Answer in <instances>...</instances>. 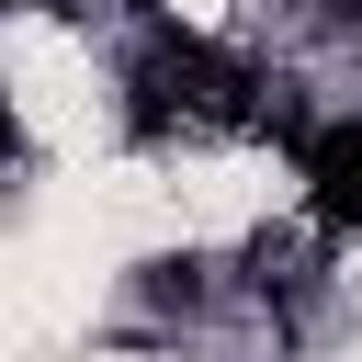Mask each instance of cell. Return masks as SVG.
Returning <instances> with one entry per match:
<instances>
[{
    "label": "cell",
    "mask_w": 362,
    "mask_h": 362,
    "mask_svg": "<svg viewBox=\"0 0 362 362\" xmlns=\"http://www.w3.org/2000/svg\"><path fill=\"white\" fill-rule=\"evenodd\" d=\"M305 204L328 238H362V124H328L305 147Z\"/></svg>",
    "instance_id": "1"
},
{
    "label": "cell",
    "mask_w": 362,
    "mask_h": 362,
    "mask_svg": "<svg viewBox=\"0 0 362 362\" xmlns=\"http://www.w3.org/2000/svg\"><path fill=\"white\" fill-rule=\"evenodd\" d=\"M147 294H158V305H192V294H204V260H192V249H181V260H147Z\"/></svg>",
    "instance_id": "2"
}]
</instances>
